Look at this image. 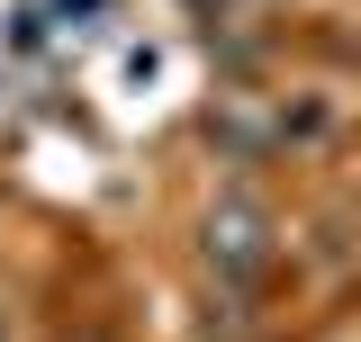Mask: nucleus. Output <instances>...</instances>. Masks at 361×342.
<instances>
[{"instance_id": "obj_1", "label": "nucleus", "mask_w": 361, "mask_h": 342, "mask_svg": "<svg viewBox=\"0 0 361 342\" xmlns=\"http://www.w3.org/2000/svg\"><path fill=\"white\" fill-rule=\"evenodd\" d=\"M208 270H217L226 289H253L271 270V216L244 198V189H226L217 208H208Z\"/></svg>"}, {"instance_id": "obj_2", "label": "nucleus", "mask_w": 361, "mask_h": 342, "mask_svg": "<svg viewBox=\"0 0 361 342\" xmlns=\"http://www.w3.org/2000/svg\"><path fill=\"white\" fill-rule=\"evenodd\" d=\"M73 342H99V334H73Z\"/></svg>"}]
</instances>
